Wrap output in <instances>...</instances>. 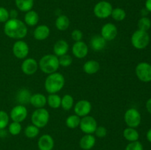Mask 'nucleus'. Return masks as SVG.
Here are the masks:
<instances>
[{
    "label": "nucleus",
    "instance_id": "obj_1",
    "mask_svg": "<svg viewBox=\"0 0 151 150\" xmlns=\"http://www.w3.org/2000/svg\"><path fill=\"white\" fill-rule=\"evenodd\" d=\"M4 32L9 38L20 40L26 37L27 26L19 19H10L4 23Z\"/></svg>",
    "mask_w": 151,
    "mask_h": 150
},
{
    "label": "nucleus",
    "instance_id": "obj_2",
    "mask_svg": "<svg viewBox=\"0 0 151 150\" xmlns=\"http://www.w3.org/2000/svg\"><path fill=\"white\" fill-rule=\"evenodd\" d=\"M64 85V76L62 74L57 71L49 74L44 82V88L49 94H57L61 91Z\"/></svg>",
    "mask_w": 151,
    "mask_h": 150
},
{
    "label": "nucleus",
    "instance_id": "obj_3",
    "mask_svg": "<svg viewBox=\"0 0 151 150\" xmlns=\"http://www.w3.org/2000/svg\"><path fill=\"white\" fill-rule=\"evenodd\" d=\"M59 66L60 65H59L58 57L52 54L44 55L40 59L38 63V67L40 68L41 71L47 74H50L56 72Z\"/></svg>",
    "mask_w": 151,
    "mask_h": 150
},
{
    "label": "nucleus",
    "instance_id": "obj_4",
    "mask_svg": "<svg viewBox=\"0 0 151 150\" xmlns=\"http://www.w3.org/2000/svg\"><path fill=\"white\" fill-rule=\"evenodd\" d=\"M150 35L145 31L137 29L131 35V44L137 49H145L150 44Z\"/></svg>",
    "mask_w": 151,
    "mask_h": 150
},
{
    "label": "nucleus",
    "instance_id": "obj_5",
    "mask_svg": "<svg viewBox=\"0 0 151 150\" xmlns=\"http://www.w3.org/2000/svg\"><path fill=\"white\" fill-rule=\"evenodd\" d=\"M50 121V113L45 108H38L32 113L31 116V121L33 125L38 128L44 127Z\"/></svg>",
    "mask_w": 151,
    "mask_h": 150
},
{
    "label": "nucleus",
    "instance_id": "obj_6",
    "mask_svg": "<svg viewBox=\"0 0 151 150\" xmlns=\"http://www.w3.org/2000/svg\"><path fill=\"white\" fill-rule=\"evenodd\" d=\"M124 120L128 127L137 128L141 124L142 116L139 110L136 108H129L125 111Z\"/></svg>",
    "mask_w": 151,
    "mask_h": 150
},
{
    "label": "nucleus",
    "instance_id": "obj_7",
    "mask_svg": "<svg viewBox=\"0 0 151 150\" xmlns=\"http://www.w3.org/2000/svg\"><path fill=\"white\" fill-rule=\"evenodd\" d=\"M113 7L107 1H100L94 5L93 12L94 16L100 19H105L111 16Z\"/></svg>",
    "mask_w": 151,
    "mask_h": 150
},
{
    "label": "nucleus",
    "instance_id": "obj_8",
    "mask_svg": "<svg viewBox=\"0 0 151 150\" xmlns=\"http://www.w3.org/2000/svg\"><path fill=\"white\" fill-rule=\"evenodd\" d=\"M137 78L143 82H151V65L147 62L138 63L135 69Z\"/></svg>",
    "mask_w": 151,
    "mask_h": 150
},
{
    "label": "nucleus",
    "instance_id": "obj_9",
    "mask_svg": "<svg viewBox=\"0 0 151 150\" xmlns=\"http://www.w3.org/2000/svg\"><path fill=\"white\" fill-rule=\"evenodd\" d=\"M80 129L85 134H93L97 127V123L94 117L86 116L82 117L80 123Z\"/></svg>",
    "mask_w": 151,
    "mask_h": 150
},
{
    "label": "nucleus",
    "instance_id": "obj_10",
    "mask_svg": "<svg viewBox=\"0 0 151 150\" xmlns=\"http://www.w3.org/2000/svg\"><path fill=\"white\" fill-rule=\"evenodd\" d=\"M29 46L25 41L19 40L14 43L13 46V53L18 59H25L29 54Z\"/></svg>",
    "mask_w": 151,
    "mask_h": 150
},
{
    "label": "nucleus",
    "instance_id": "obj_11",
    "mask_svg": "<svg viewBox=\"0 0 151 150\" xmlns=\"http://www.w3.org/2000/svg\"><path fill=\"white\" fill-rule=\"evenodd\" d=\"M27 114L28 111L27 107L23 104H18L13 107L10 110V117L13 121L21 123L26 119Z\"/></svg>",
    "mask_w": 151,
    "mask_h": 150
},
{
    "label": "nucleus",
    "instance_id": "obj_12",
    "mask_svg": "<svg viewBox=\"0 0 151 150\" xmlns=\"http://www.w3.org/2000/svg\"><path fill=\"white\" fill-rule=\"evenodd\" d=\"M118 30L116 25L112 23H106L102 26L100 34L106 41H113L117 35Z\"/></svg>",
    "mask_w": 151,
    "mask_h": 150
},
{
    "label": "nucleus",
    "instance_id": "obj_13",
    "mask_svg": "<svg viewBox=\"0 0 151 150\" xmlns=\"http://www.w3.org/2000/svg\"><path fill=\"white\" fill-rule=\"evenodd\" d=\"M91 108H92V106L90 101H88V100L82 99L78 101L75 104L74 111L77 116L82 118L88 116L91 112Z\"/></svg>",
    "mask_w": 151,
    "mask_h": 150
},
{
    "label": "nucleus",
    "instance_id": "obj_14",
    "mask_svg": "<svg viewBox=\"0 0 151 150\" xmlns=\"http://www.w3.org/2000/svg\"><path fill=\"white\" fill-rule=\"evenodd\" d=\"M73 55L78 59H83L88 54V48L85 42L82 41H77L73 44L72 48Z\"/></svg>",
    "mask_w": 151,
    "mask_h": 150
},
{
    "label": "nucleus",
    "instance_id": "obj_15",
    "mask_svg": "<svg viewBox=\"0 0 151 150\" xmlns=\"http://www.w3.org/2000/svg\"><path fill=\"white\" fill-rule=\"evenodd\" d=\"M22 72L26 75H32L38 69V63L33 58H25L21 66Z\"/></svg>",
    "mask_w": 151,
    "mask_h": 150
},
{
    "label": "nucleus",
    "instance_id": "obj_16",
    "mask_svg": "<svg viewBox=\"0 0 151 150\" xmlns=\"http://www.w3.org/2000/svg\"><path fill=\"white\" fill-rule=\"evenodd\" d=\"M54 146V139L49 134L42 135L38 141V148L39 150H52Z\"/></svg>",
    "mask_w": 151,
    "mask_h": 150
},
{
    "label": "nucleus",
    "instance_id": "obj_17",
    "mask_svg": "<svg viewBox=\"0 0 151 150\" xmlns=\"http://www.w3.org/2000/svg\"><path fill=\"white\" fill-rule=\"evenodd\" d=\"M96 144V138L92 134H86L80 140L79 145L82 149L90 150Z\"/></svg>",
    "mask_w": 151,
    "mask_h": 150
},
{
    "label": "nucleus",
    "instance_id": "obj_18",
    "mask_svg": "<svg viewBox=\"0 0 151 150\" xmlns=\"http://www.w3.org/2000/svg\"><path fill=\"white\" fill-rule=\"evenodd\" d=\"M69 49V46L67 41H66L65 40L60 39L56 41L55 44H54L53 51L55 53V55H56L57 57H60V56L67 54Z\"/></svg>",
    "mask_w": 151,
    "mask_h": 150
},
{
    "label": "nucleus",
    "instance_id": "obj_19",
    "mask_svg": "<svg viewBox=\"0 0 151 150\" xmlns=\"http://www.w3.org/2000/svg\"><path fill=\"white\" fill-rule=\"evenodd\" d=\"M50 34V29L48 26L44 24L39 25L35 29L33 36L37 41H44L49 37Z\"/></svg>",
    "mask_w": 151,
    "mask_h": 150
},
{
    "label": "nucleus",
    "instance_id": "obj_20",
    "mask_svg": "<svg viewBox=\"0 0 151 150\" xmlns=\"http://www.w3.org/2000/svg\"><path fill=\"white\" fill-rule=\"evenodd\" d=\"M106 41L101 36V35H96L91 38L90 41V46L91 48L95 51H102L106 47Z\"/></svg>",
    "mask_w": 151,
    "mask_h": 150
},
{
    "label": "nucleus",
    "instance_id": "obj_21",
    "mask_svg": "<svg viewBox=\"0 0 151 150\" xmlns=\"http://www.w3.org/2000/svg\"><path fill=\"white\" fill-rule=\"evenodd\" d=\"M29 103L35 108H43L47 104V97L42 94H34L31 96Z\"/></svg>",
    "mask_w": 151,
    "mask_h": 150
},
{
    "label": "nucleus",
    "instance_id": "obj_22",
    "mask_svg": "<svg viewBox=\"0 0 151 150\" xmlns=\"http://www.w3.org/2000/svg\"><path fill=\"white\" fill-rule=\"evenodd\" d=\"M100 69L99 62L94 60H90L86 62L83 66L84 72L87 74H94L97 73Z\"/></svg>",
    "mask_w": 151,
    "mask_h": 150
},
{
    "label": "nucleus",
    "instance_id": "obj_23",
    "mask_svg": "<svg viewBox=\"0 0 151 150\" xmlns=\"http://www.w3.org/2000/svg\"><path fill=\"white\" fill-rule=\"evenodd\" d=\"M39 21V16L38 13L35 10H29L27 12L24 16V24L27 26H34L38 23Z\"/></svg>",
    "mask_w": 151,
    "mask_h": 150
},
{
    "label": "nucleus",
    "instance_id": "obj_24",
    "mask_svg": "<svg viewBox=\"0 0 151 150\" xmlns=\"http://www.w3.org/2000/svg\"><path fill=\"white\" fill-rule=\"evenodd\" d=\"M32 96L30 91L26 88H22L19 90L16 95V99L19 101V104H27L29 102L30 97Z\"/></svg>",
    "mask_w": 151,
    "mask_h": 150
},
{
    "label": "nucleus",
    "instance_id": "obj_25",
    "mask_svg": "<svg viewBox=\"0 0 151 150\" xmlns=\"http://www.w3.org/2000/svg\"><path fill=\"white\" fill-rule=\"evenodd\" d=\"M15 4L18 10L27 13L32 10L34 6V0H15Z\"/></svg>",
    "mask_w": 151,
    "mask_h": 150
},
{
    "label": "nucleus",
    "instance_id": "obj_26",
    "mask_svg": "<svg viewBox=\"0 0 151 150\" xmlns=\"http://www.w3.org/2000/svg\"><path fill=\"white\" fill-rule=\"evenodd\" d=\"M70 25L69 19L65 15H60L55 20V26L58 30L65 31Z\"/></svg>",
    "mask_w": 151,
    "mask_h": 150
},
{
    "label": "nucleus",
    "instance_id": "obj_27",
    "mask_svg": "<svg viewBox=\"0 0 151 150\" xmlns=\"http://www.w3.org/2000/svg\"><path fill=\"white\" fill-rule=\"evenodd\" d=\"M123 136L129 142H134L138 141L139 134L135 128L127 127L123 130Z\"/></svg>",
    "mask_w": 151,
    "mask_h": 150
},
{
    "label": "nucleus",
    "instance_id": "obj_28",
    "mask_svg": "<svg viewBox=\"0 0 151 150\" xmlns=\"http://www.w3.org/2000/svg\"><path fill=\"white\" fill-rule=\"evenodd\" d=\"M47 103L51 108L58 109L61 104V97L57 94H49L47 97Z\"/></svg>",
    "mask_w": 151,
    "mask_h": 150
},
{
    "label": "nucleus",
    "instance_id": "obj_29",
    "mask_svg": "<svg viewBox=\"0 0 151 150\" xmlns=\"http://www.w3.org/2000/svg\"><path fill=\"white\" fill-rule=\"evenodd\" d=\"M81 117L77 116L76 114L71 115L68 116L66 119V125L69 129H76L80 126L81 123Z\"/></svg>",
    "mask_w": 151,
    "mask_h": 150
},
{
    "label": "nucleus",
    "instance_id": "obj_30",
    "mask_svg": "<svg viewBox=\"0 0 151 150\" xmlns=\"http://www.w3.org/2000/svg\"><path fill=\"white\" fill-rule=\"evenodd\" d=\"M74 105V98L72 96L69 95V94H65L63 97L61 98V104L60 107L63 109L64 110H71Z\"/></svg>",
    "mask_w": 151,
    "mask_h": 150
},
{
    "label": "nucleus",
    "instance_id": "obj_31",
    "mask_svg": "<svg viewBox=\"0 0 151 150\" xmlns=\"http://www.w3.org/2000/svg\"><path fill=\"white\" fill-rule=\"evenodd\" d=\"M111 16L116 21H122L126 17V12L122 8L116 7V8H113Z\"/></svg>",
    "mask_w": 151,
    "mask_h": 150
},
{
    "label": "nucleus",
    "instance_id": "obj_32",
    "mask_svg": "<svg viewBox=\"0 0 151 150\" xmlns=\"http://www.w3.org/2000/svg\"><path fill=\"white\" fill-rule=\"evenodd\" d=\"M137 26H138L139 29H140V30L147 32V30H149L151 27L150 19L149 18L146 17V16H142L138 21Z\"/></svg>",
    "mask_w": 151,
    "mask_h": 150
},
{
    "label": "nucleus",
    "instance_id": "obj_33",
    "mask_svg": "<svg viewBox=\"0 0 151 150\" xmlns=\"http://www.w3.org/2000/svg\"><path fill=\"white\" fill-rule=\"evenodd\" d=\"M39 128L35 126V125L31 124L27 126L24 129V135L28 138H34L37 137L39 134Z\"/></svg>",
    "mask_w": 151,
    "mask_h": 150
},
{
    "label": "nucleus",
    "instance_id": "obj_34",
    "mask_svg": "<svg viewBox=\"0 0 151 150\" xmlns=\"http://www.w3.org/2000/svg\"><path fill=\"white\" fill-rule=\"evenodd\" d=\"M22 129V126L21 123L19 122L13 121L9 124L8 131L10 135H18L21 133Z\"/></svg>",
    "mask_w": 151,
    "mask_h": 150
},
{
    "label": "nucleus",
    "instance_id": "obj_35",
    "mask_svg": "<svg viewBox=\"0 0 151 150\" xmlns=\"http://www.w3.org/2000/svg\"><path fill=\"white\" fill-rule=\"evenodd\" d=\"M10 116L4 110H0V129H5L9 124Z\"/></svg>",
    "mask_w": 151,
    "mask_h": 150
},
{
    "label": "nucleus",
    "instance_id": "obj_36",
    "mask_svg": "<svg viewBox=\"0 0 151 150\" xmlns=\"http://www.w3.org/2000/svg\"><path fill=\"white\" fill-rule=\"evenodd\" d=\"M59 65L63 67H68L72 63V58L69 54H64L58 57Z\"/></svg>",
    "mask_w": 151,
    "mask_h": 150
},
{
    "label": "nucleus",
    "instance_id": "obj_37",
    "mask_svg": "<svg viewBox=\"0 0 151 150\" xmlns=\"http://www.w3.org/2000/svg\"><path fill=\"white\" fill-rule=\"evenodd\" d=\"M125 150H143V146L139 141L130 142L126 146Z\"/></svg>",
    "mask_w": 151,
    "mask_h": 150
},
{
    "label": "nucleus",
    "instance_id": "obj_38",
    "mask_svg": "<svg viewBox=\"0 0 151 150\" xmlns=\"http://www.w3.org/2000/svg\"><path fill=\"white\" fill-rule=\"evenodd\" d=\"M10 19L9 11L4 7H0V23H5Z\"/></svg>",
    "mask_w": 151,
    "mask_h": 150
},
{
    "label": "nucleus",
    "instance_id": "obj_39",
    "mask_svg": "<svg viewBox=\"0 0 151 150\" xmlns=\"http://www.w3.org/2000/svg\"><path fill=\"white\" fill-rule=\"evenodd\" d=\"M94 133H95L96 136L98 137V138H104V137H106V135H107V129H106V128L105 127V126H97Z\"/></svg>",
    "mask_w": 151,
    "mask_h": 150
},
{
    "label": "nucleus",
    "instance_id": "obj_40",
    "mask_svg": "<svg viewBox=\"0 0 151 150\" xmlns=\"http://www.w3.org/2000/svg\"><path fill=\"white\" fill-rule=\"evenodd\" d=\"M71 36H72V40L77 42V41H80L82 40L83 34L82 31L80 29H74L71 33Z\"/></svg>",
    "mask_w": 151,
    "mask_h": 150
},
{
    "label": "nucleus",
    "instance_id": "obj_41",
    "mask_svg": "<svg viewBox=\"0 0 151 150\" xmlns=\"http://www.w3.org/2000/svg\"><path fill=\"white\" fill-rule=\"evenodd\" d=\"M10 13V19H17L18 12L16 10H11L9 11Z\"/></svg>",
    "mask_w": 151,
    "mask_h": 150
},
{
    "label": "nucleus",
    "instance_id": "obj_42",
    "mask_svg": "<svg viewBox=\"0 0 151 150\" xmlns=\"http://www.w3.org/2000/svg\"><path fill=\"white\" fill-rule=\"evenodd\" d=\"M146 109H147V112L151 115V98L146 101Z\"/></svg>",
    "mask_w": 151,
    "mask_h": 150
},
{
    "label": "nucleus",
    "instance_id": "obj_43",
    "mask_svg": "<svg viewBox=\"0 0 151 150\" xmlns=\"http://www.w3.org/2000/svg\"><path fill=\"white\" fill-rule=\"evenodd\" d=\"M145 9L148 12L151 13V0H146L145 1Z\"/></svg>",
    "mask_w": 151,
    "mask_h": 150
},
{
    "label": "nucleus",
    "instance_id": "obj_44",
    "mask_svg": "<svg viewBox=\"0 0 151 150\" xmlns=\"http://www.w3.org/2000/svg\"><path fill=\"white\" fill-rule=\"evenodd\" d=\"M146 137H147V139L149 142L151 143V128L149 129V130L147 131V134H146Z\"/></svg>",
    "mask_w": 151,
    "mask_h": 150
},
{
    "label": "nucleus",
    "instance_id": "obj_45",
    "mask_svg": "<svg viewBox=\"0 0 151 150\" xmlns=\"http://www.w3.org/2000/svg\"><path fill=\"white\" fill-rule=\"evenodd\" d=\"M7 135V132L5 131V129H0V137H4Z\"/></svg>",
    "mask_w": 151,
    "mask_h": 150
}]
</instances>
